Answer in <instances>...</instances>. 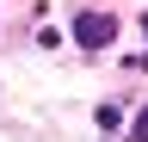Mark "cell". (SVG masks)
<instances>
[{
	"instance_id": "3",
	"label": "cell",
	"mask_w": 148,
	"mask_h": 142,
	"mask_svg": "<svg viewBox=\"0 0 148 142\" xmlns=\"http://www.w3.org/2000/svg\"><path fill=\"white\" fill-rule=\"evenodd\" d=\"M142 31H148V12H142Z\"/></svg>"
},
{
	"instance_id": "2",
	"label": "cell",
	"mask_w": 148,
	"mask_h": 142,
	"mask_svg": "<svg viewBox=\"0 0 148 142\" xmlns=\"http://www.w3.org/2000/svg\"><path fill=\"white\" fill-rule=\"evenodd\" d=\"M123 142H148V105L136 111V123H130V136H123Z\"/></svg>"
},
{
	"instance_id": "1",
	"label": "cell",
	"mask_w": 148,
	"mask_h": 142,
	"mask_svg": "<svg viewBox=\"0 0 148 142\" xmlns=\"http://www.w3.org/2000/svg\"><path fill=\"white\" fill-rule=\"evenodd\" d=\"M111 43H117L111 12H74V49H111Z\"/></svg>"
}]
</instances>
